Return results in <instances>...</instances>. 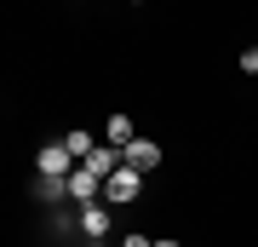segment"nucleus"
<instances>
[{"instance_id":"obj_1","label":"nucleus","mask_w":258,"mask_h":247,"mask_svg":"<svg viewBox=\"0 0 258 247\" xmlns=\"http://www.w3.org/2000/svg\"><path fill=\"white\" fill-rule=\"evenodd\" d=\"M138 190H144V173H132V167H115V173L103 178V195H98V202L126 207V202H138Z\"/></svg>"},{"instance_id":"obj_9","label":"nucleus","mask_w":258,"mask_h":247,"mask_svg":"<svg viewBox=\"0 0 258 247\" xmlns=\"http://www.w3.org/2000/svg\"><path fill=\"white\" fill-rule=\"evenodd\" d=\"M63 150H69V156H75V161H86V156H92V150H98V138H92V132H81V127H75V132H63Z\"/></svg>"},{"instance_id":"obj_5","label":"nucleus","mask_w":258,"mask_h":247,"mask_svg":"<svg viewBox=\"0 0 258 247\" xmlns=\"http://www.w3.org/2000/svg\"><path fill=\"white\" fill-rule=\"evenodd\" d=\"M155 161H161V144H155V138H132V144L120 150V167H132V173H149Z\"/></svg>"},{"instance_id":"obj_8","label":"nucleus","mask_w":258,"mask_h":247,"mask_svg":"<svg viewBox=\"0 0 258 247\" xmlns=\"http://www.w3.org/2000/svg\"><path fill=\"white\" fill-rule=\"evenodd\" d=\"M35 195H40V202H63V195H69V178L40 173V178H35Z\"/></svg>"},{"instance_id":"obj_7","label":"nucleus","mask_w":258,"mask_h":247,"mask_svg":"<svg viewBox=\"0 0 258 247\" xmlns=\"http://www.w3.org/2000/svg\"><path fill=\"white\" fill-rule=\"evenodd\" d=\"M86 167H92V173H98V178H109V173H115V167H120V150H115V144H98V150H92V156H86Z\"/></svg>"},{"instance_id":"obj_2","label":"nucleus","mask_w":258,"mask_h":247,"mask_svg":"<svg viewBox=\"0 0 258 247\" xmlns=\"http://www.w3.org/2000/svg\"><path fill=\"white\" fill-rule=\"evenodd\" d=\"M75 219H81V236H86V241H103L109 224H115V213H109V202H81Z\"/></svg>"},{"instance_id":"obj_10","label":"nucleus","mask_w":258,"mask_h":247,"mask_svg":"<svg viewBox=\"0 0 258 247\" xmlns=\"http://www.w3.org/2000/svg\"><path fill=\"white\" fill-rule=\"evenodd\" d=\"M241 69H247V75H258V46H247V52H241Z\"/></svg>"},{"instance_id":"obj_6","label":"nucleus","mask_w":258,"mask_h":247,"mask_svg":"<svg viewBox=\"0 0 258 247\" xmlns=\"http://www.w3.org/2000/svg\"><path fill=\"white\" fill-rule=\"evenodd\" d=\"M132 138H138V127H132L126 115H109V121H103V144H115V150H126Z\"/></svg>"},{"instance_id":"obj_13","label":"nucleus","mask_w":258,"mask_h":247,"mask_svg":"<svg viewBox=\"0 0 258 247\" xmlns=\"http://www.w3.org/2000/svg\"><path fill=\"white\" fill-rule=\"evenodd\" d=\"M132 6H144V0H132Z\"/></svg>"},{"instance_id":"obj_4","label":"nucleus","mask_w":258,"mask_h":247,"mask_svg":"<svg viewBox=\"0 0 258 247\" xmlns=\"http://www.w3.org/2000/svg\"><path fill=\"white\" fill-rule=\"evenodd\" d=\"M35 173H57V178H69V173H75V156L63 150V138L40 144V156H35Z\"/></svg>"},{"instance_id":"obj_11","label":"nucleus","mask_w":258,"mask_h":247,"mask_svg":"<svg viewBox=\"0 0 258 247\" xmlns=\"http://www.w3.org/2000/svg\"><path fill=\"white\" fill-rule=\"evenodd\" d=\"M120 247H155V241H149V236H138V230H132V236L120 241Z\"/></svg>"},{"instance_id":"obj_3","label":"nucleus","mask_w":258,"mask_h":247,"mask_svg":"<svg viewBox=\"0 0 258 247\" xmlns=\"http://www.w3.org/2000/svg\"><path fill=\"white\" fill-rule=\"evenodd\" d=\"M98 195H103V178H98L86 161H75V173H69V202L81 207V202H98Z\"/></svg>"},{"instance_id":"obj_12","label":"nucleus","mask_w":258,"mask_h":247,"mask_svg":"<svg viewBox=\"0 0 258 247\" xmlns=\"http://www.w3.org/2000/svg\"><path fill=\"white\" fill-rule=\"evenodd\" d=\"M155 247H184V241H172V236H161V241H155Z\"/></svg>"}]
</instances>
